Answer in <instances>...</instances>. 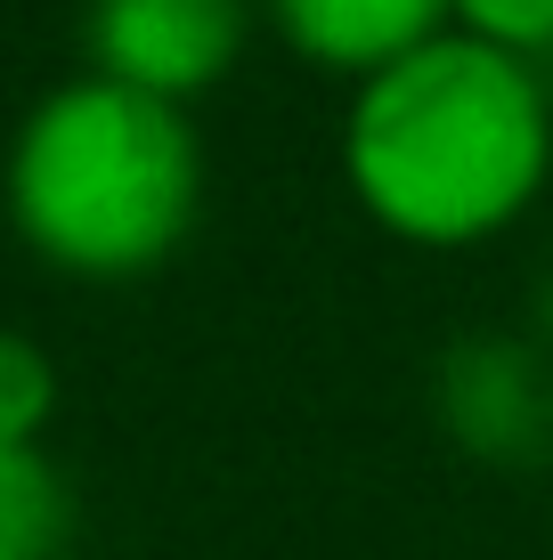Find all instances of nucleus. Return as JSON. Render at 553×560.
Instances as JSON below:
<instances>
[{"mask_svg":"<svg viewBox=\"0 0 553 560\" xmlns=\"http://www.w3.org/2000/svg\"><path fill=\"white\" fill-rule=\"evenodd\" d=\"M342 171L367 220L431 253L512 228L553 179V98L538 57L440 33L367 73L342 114Z\"/></svg>","mask_w":553,"mask_h":560,"instance_id":"obj_1","label":"nucleus"},{"mask_svg":"<svg viewBox=\"0 0 553 560\" xmlns=\"http://www.w3.org/2000/svg\"><path fill=\"white\" fill-rule=\"evenodd\" d=\"M9 228L66 277H147L204 211V130L187 106L73 73L33 98L0 163Z\"/></svg>","mask_w":553,"mask_h":560,"instance_id":"obj_2","label":"nucleus"},{"mask_svg":"<svg viewBox=\"0 0 553 560\" xmlns=\"http://www.w3.org/2000/svg\"><path fill=\"white\" fill-rule=\"evenodd\" d=\"M261 0H82V57L99 82L187 106L253 42Z\"/></svg>","mask_w":553,"mask_h":560,"instance_id":"obj_3","label":"nucleus"},{"mask_svg":"<svg viewBox=\"0 0 553 560\" xmlns=\"http://www.w3.org/2000/svg\"><path fill=\"white\" fill-rule=\"evenodd\" d=\"M431 415L481 463H538L553 447V350L538 334H456L431 365Z\"/></svg>","mask_w":553,"mask_h":560,"instance_id":"obj_4","label":"nucleus"},{"mask_svg":"<svg viewBox=\"0 0 553 560\" xmlns=\"http://www.w3.org/2000/svg\"><path fill=\"white\" fill-rule=\"evenodd\" d=\"M261 9L277 16V33L301 57L358 73V82L456 33V0H261Z\"/></svg>","mask_w":553,"mask_h":560,"instance_id":"obj_5","label":"nucleus"},{"mask_svg":"<svg viewBox=\"0 0 553 560\" xmlns=\"http://www.w3.org/2000/svg\"><path fill=\"white\" fill-rule=\"evenodd\" d=\"M73 479L49 447H0V560H66L73 552Z\"/></svg>","mask_w":553,"mask_h":560,"instance_id":"obj_6","label":"nucleus"},{"mask_svg":"<svg viewBox=\"0 0 553 560\" xmlns=\"http://www.w3.org/2000/svg\"><path fill=\"white\" fill-rule=\"evenodd\" d=\"M57 415V365L33 334L0 325V447H42Z\"/></svg>","mask_w":553,"mask_h":560,"instance_id":"obj_7","label":"nucleus"},{"mask_svg":"<svg viewBox=\"0 0 553 560\" xmlns=\"http://www.w3.org/2000/svg\"><path fill=\"white\" fill-rule=\"evenodd\" d=\"M456 33H481L512 57L553 49V0H456Z\"/></svg>","mask_w":553,"mask_h":560,"instance_id":"obj_8","label":"nucleus"},{"mask_svg":"<svg viewBox=\"0 0 553 560\" xmlns=\"http://www.w3.org/2000/svg\"><path fill=\"white\" fill-rule=\"evenodd\" d=\"M538 341H545V350H553V268H545V277H538Z\"/></svg>","mask_w":553,"mask_h":560,"instance_id":"obj_9","label":"nucleus"}]
</instances>
